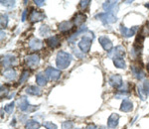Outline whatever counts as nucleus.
Wrapping results in <instances>:
<instances>
[{
	"instance_id": "f257e3e1",
	"label": "nucleus",
	"mask_w": 149,
	"mask_h": 129,
	"mask_svg": "<svg viewBox=\"0 0 149 129\" xmlns=\"http://www.w3.org/2000/svg\"><path fill=\"white\" fill-rule=\"evenodd\" d=\"M73 57L71 56L69 53L64 51H60L57 54V58H56V64L59 70H65L70 66Z\"/></svg>"
},
{
	"instance_id": "f03ea898",
	"label": "nucleus",
	"mask_w": 149,
	"mask_h": 129,
	"mask_svg": "<svg viewBox=\"0 0 149 129\" xmlns=\"http://www.w3.org/2000/svg\"><path fill=\"white\" fill-rule=\"evenodd\" d=\"M93 33H88V34H85L83 36V38L81 39L80 43H79V48H80L81 52H83L84 54L88 53L91 50L92 47V42H93Z\"/></svg>"
},
{
	"instance_id": "7ed1b4c3",
	"label": "nucleus",
	"mask_w": 149,
	"mask_h": 129,
	"mask_svg": "<svg viewBox=\"0 0 149 129\" xmlns=\"http://www.w3.org/2000/svg\"><path fill=\"white\" fill-rule=\"evenodd\" d=\"M17 103L19 105V109L23 112H26V113H31V112H33L38 109V106L31 105V104L29 103L28 99L26 98L25 96H21L20 98L18 99Z\"/></svg>"
},
{
	"instance_id": "20e7f679",
	"label": "nucleus",
	"mask_w": 149,
	"mask_h": 129,
	"mask_svg": "<svg viewBox=\"0 0 149 129\" xmlns=\"http://www.w3.org/2000/svg\"><path fill=\"white\" fill-rule=\"evenodd\" d=\"M95 18H98L104 25H109V24H112L116 22L117 18L114 14L112 13H107V12H103V13H100L95 16Z\"/></svg>"
},
{
	"instance_id": "39448f33",
	"label": "nucleus",
	"mask_w": 149,
	"mask_h": 129,
	"mask_svg": "<svg viewBox=\"0 0 149 129\" xmlns=\"http://www.w3.org/2000/svg\"><path fill=\"white\" fill-rule=\"evenodd\" d=\"M45 75L48 78V80H57L60 78L61 76V71L60 70H57L55 68H52V67H48L45 71Z\"/></svg>"
},
{
	"instance_id": "423d86ee",
	"label": "nucleus",
	"mask_w": 149,
	"mask_h": 129,
	"mask_svg": "<svg viewBox=\"0 0 149 129\" xmlns=\"http://www.w3.org/2000/svg\"><path fill=\"white\" fill-rule=\"evenodd\" d=\"M103 9L107 11V13H112L115 15V13L118 10V2L117 1H105L103 3Z\"/></svg>"
},
{
	"instance_id": "0eeeda50",
	"label": "nucleus",
	"mask_w": 149,
	"mask_h": 129,
	"mask_svg": "<svg viewBox=\"0 0 149 129\" xmlns=\"http://www.w3.org/2000/svg\"><path fill=\"white\" fill-rule=\"evenodd\" d=\"M25 63L28 67L30 68H35L37 67L40 63V57L37 54H32L29 55L25 58Z\"/></svg>"
},
{
	"instance_id": "6e6552de",
	"label": "nucleus",
	"mask_w": 149,
	"mask_h": 129,
	"mask_svg": "<svg viewBox=\"0 0 149 129\" xmlns=\"http://www.w3.org/2000/svg\"><path fill=\"white\" fill-rule=\"evenodd\" d=\"M17 64V59L15 58L12 55H5L4 57H2L1 59V64L2 67H5V68H8L10 66H13V64Z\"/></svg>"
},
{
	"instance_id": "1a4fd4ad",
	"label": "nucleus",
	"mask_w": 149,
	"mask_h": 129,
	"mask_svg": "<svg viewBox=\"0 0 149 129\" xmlns=\"http://www.w3.org/2000/svg\"><path fill=\"white\" fill-rule=\"evenodd\" d=\"M45 17H46V16H45L44 13H42V12H40L38 10H35V9H32L28 19L30 20V22L35 23V22H39V21L43 20Z\"/></svg>"
},
{
	"instance_id": "9d476101",
	"label": "nucleus",
	"mask_w": 149,
	"mask_h": 129,
	"mask_svg": "<svg viewBox=\"0 0 149 129\" xmlns=\"http://www.w3.org/2000/svg\"><path fill=\"white\" fill-rule=\"evenodd\" d=\"M98 42L102 45V47L107 52H110L112 50V42L109 40V38H107V36H102L98 38Z\"/></svg>"
},
{
	"instance_id": "9b49d317",
	"label": "nucleus",
	"mask_w": 149,
	"mask_h": 129,
	"mask_svg": "<svg viewBox=\"0 0 149 129\" xmlns=\"http://www.w3.org/2000/svg\"><path fill=\"white\" fill-rule=\"evenodd\" d=\"M122 78L120 75H112L109 78V85L114 88H120L122 87Z\"/></svg>"
},
{
	"instance_id": "f8f14e48",
	"label": "nucleus",
	"mask_w": 149,
	"mask_h": 129,
	"mask_svg": "<svg viewBox=\"0 0 149 129\" xmlns=\"http://www.w3.org/2000/svg\"><path fill=\"white\" fill-rule=\"evenodd\" d=\"M124 55H125V50H124V48L121 46H117L116 48H114L112 51L109 52V56L111 57L112 59H114V58H123Z\"/></svg>"
},
{
	"instance_id": "ddd939ff",
	"label": "nucleus",
	"mask_w": 149,
	"mask_h": 129,
	"mask_svg": "<svg viewBox=\"0 0 149 129\" xmlns=\"http://www.w3.org/2000/svg\"><path fill=\"white\" fill-rule=\"evenodd\" d=\"M118 121H119V115L117 113H112L107 119V126L109 128L113 129L116 128L118 125Z\"/></svg>"
},
{
	"instance_id": "4468645a",
	"label": "nucleus",
	"mask_w": 149,
	"mask_h": 129,
	"mask_svg": "<svg viewBox=\"0 0 149 129\" xmlns=\"http://www.w3.org/2000/svg\"><path fill=\"white\" fill-rule=\"evenodd\" d=\"M119 29H120V33L123 37L129 38L135 34V32L137 31V27H133V28H131V29H128V28H126L125 26L120 25V28H119Z\"/></svg>"
},
{
	"instance_id": "2eb2a0df",
	"label": "nucleus",
	"mask_w": 149,
	"mask_h": 129,
	"mask_svg": "<svg viewBox=\"0 0 149 129\" xmlns=\"http://www.w3.org/2000/svg\"><path fill=\"white\" fill-rule=\"evenodd\" d=\"M131 71H132V74L134 75L137 80H143L144 78H145V73L142 71V69L140 68V67L138 66H132L131 67Z\"/></svg>"
},
{
	"instance_id": "dca6fc26",
	"label": "nucleus",
	"mask_w": 149,
	"mask_h": 129,
	"mask_svg": "<svg viewBox=\"0 0 149 129\" xmlns=\"http://www.w3.org/2000/svg\"><path fill=\"white\" fill-rule=\"evenodd\" d=\"M46 43L47 45L49 47H51L52 49H55V48L59 47L60 46V38L59 36H51V37H49L48 39L46 40Z\"/></svg>"
},
{
	"instance_id": "f3484780",
	"label": "nucleus",
	"mask_w": 149,
	"mask_h": 129,
	"mask_svg": "<svg viewBox=\"0 0 149 129\" xmlns=\"http://www.w3.org/2000/svg\"><path fill=\"white\" fill-rule=\"evenodd\" d=\"M26 94L30 95H34V96H40L42 94V90L39 87H36V85H30L26 88Z\"/></svg>"
},
{
	"instance_id": "a211bd4d",
	"label": "nucleus",
	"mask_w": 149,
	"mask_h": 129,
	"mask_svg": "<svg viewBox=\"0 0 149 129\" xmlns=\"http://www.w3.org/2000/svg\"><path fill=\"white\" fill-rule=\"evenodd\" d=\"M3 76L8 80H15V78L17 76V73L12 68H8L7 70L3 71Z\"/></svg>"
},
{
	"instance_id": "6ab92c4d",
	"label": "nucleus",
	"mask_w": 149,
	"mask_h": 129,
	"mask_svg": "<svg viewBox=\"0 0 149 129\" xmlns=\"http://www.w3.org/2000/svg\"><path fill=\"white\" fill-rule=\"evenodd\" d=\"M132 109H133V103L127 98L123 99V101H122V103H121V106H120V110L123 112H130Z\"/></svg>"
},
{
	"instance_id": "aec40b11",
	"label": "nucleus",
	"mask_w": 149,
	"mask_h": 129,
	"mask_svg": "<svg viewBox=\"0 0 149 129\" xmlns=\"http://www.w3.org/2000/svg\"><path fill=\"white\" fill-rule=\"evenodd\" d=\"M47 82H48V78L45 74L39 73L36 76V83H37V85H39V87H44V85H46Z\"/></svg>"
},
{
	"instance_id": "412c9836",
	"label": "nucleus",
	"mask_w": 149,
	"mask_h": 129,
	"mask_svg": "<svg viewBox=\"0 0 149 129\" xmlns=\"http://www.w3.org/2000/svg\"><path fill=\"white\" fill-rule=\"evenodd\" d=\"M72 28H73V23L71 21H64V22L59 24V30L63 33L68 32Z\"/></svg>"
},
{
	"instance_id": "4be33fe9",
	"label": "nucleus",
	"mask_w": 149,
	"mask_h": 129,
	"mask_svg": "<svg viewBox=\"0 0 149 129\" xmlns=\"http://www.w3.org/2000/svg\"><path fill=\"white\" fill-rule=\"evenodd\" d=\"M43 46V43L42 41H40L39 39H33V40H31L30 42H29V48H30L31 50H39L41 49Z\"/></svg>"
},
{
	"instance_id": "5701e85b",
	"label": "nucleus",
	"mask_w": 149,
	"mask_h": 129,
	"mask_svg": "<svg viewBox=\"0 0 149 129\" xmlns=\"http://www.w3.org/2000/svg\"><path fill=\"white\" fill-rule=\"evenodd\" d=\"M86 15L83 13H78L76 16H74V25H76V27H79V26H81V24H84V22L86 21Z\"/></svg>"
},
{
	"instance_id": "b1692460",
	"label": "nucleus",
	"mask_w": 149,
	"mask_h": 129,
	"mask_svg": "<svg viewBox=\"0 0 149 129\" xmlns=\"http://www.w3.org/2000/svg\"><path fill=\"white\" fill-rule=\"evenodd\" d=\"M40 123L36 120H27L25 124V129H39Z\"/></svg>"
},
{
	"instance_id": "393cba45",
	"label": "nucleus",
	"mask_w": 149,
	"mask_h": 129,
	"mask_svg": "<svg viewBox=\"0 0 149 129\" xmlns=\"http://www.w3.org/2000/svg\"><path fill=\"white\" fill-rule=\"evenodd\" d=\"M113 64H114V66L118 69H125L126 68V63L123 58H114Z\"/></svg>"
},
{
	"instance_id": "a878e982",
	"label": "nucleus",
	"mask_w": 149,
	"mask_h": 129,
	"mask_svg": "<svg viewBox=\"0 0 149 129\" xmlns=\"http://www.w3.org/2000/svg\"><path fill=\"white\" fill-rule=\"evenodd\" d=\"M50 32H51V30H50V28L46 25L41 26V28L39 30V33H40L41 36H48L50 34Z\"/></svg>"
},
{
	"instance_id": "bb28decb",
	"label": "nucleus",
	"mask_w": 149,
	"mask_h": 129,
	"mask_svg": "<svg viewBox=\"0 0 149 129\" xmlns=\"http://www.w3.org/2000/svg\"><path fill=\"white\" fill-rule=\"evenodd\" d=\"M29 75H30V74H29L28 71H24L22 73V75H21V78H20V80H19V83H23L24 82H26L29 78Z\"/></svg>"
},
{
	"instance_id": "cd10ccee",
	"label": "nucleus",
	"mask_w": 149,
	"mask_h": 129,
	"mask_svg": "<svg viewBox=\"0 0 149 129\" xmlns=\"http://www.w3.org/2000/svg\"><path fill=\"white\" fill-rule=\"evenodd\" d=\"M8 24V16L6 14H2L1 15V28H5Z\"/></svg>"
},
{
	"instance_id": "c85d7f7f",
	"label": "nucleus",
	"mask_w": 149,
	"mask_h": 129,
	"mask_svg": "<svg viewBox=\"0 0 149 129\" xmlns=\"http://www.w3.org/2000/svg\"><path fill=\"white\" fill-rule=\"evenodd\" d=\"M4 110H5L6 113H8V114L12 113L14 110V102H10L9 104H7V105L4 107Z\"/></svg>"
},
{
	"instance_id": "c756f323",
	"label": "nucleus",
	"mask_w": 149,
	"mask_h": 129,
	"mask_svg": "<svg viewBox=\"0 0 149 129\" xmlns=\"http://www.w3.org/2000/svg\"><path fill=\"white\" fill-rule=\"evenodd\" d=\"M15 1H8V0H5V1H1V4L2 6H5V7H8V8H11V7H14L15 6Z\"/></svg>"
},
{
	"instance_id": "7c9ffc66",
	"label": "nucleus",
	"mask_w": 149,
	"mask_h": 129,
	"mask_svg": "<svg viewBox=\"0 0 149 129\" xmlns=\"http://www.w3.org/2000/svg\"><path fill=\"white\" fill-rule=\"evenodd\" d=\"M74 127V123L72 121H65L62 124V129H72Z\"/></svg>"
},
{
	"instance_id": "2f4dec72",
	"label": "nucleus",
	"mask_w": 149,
	"mask_h": 129,
	"mask_svg": "<svg viewBox=\"0 0 149 129\" xmlns=\"http://www.w3.org/2000/svg\"><path fill=\"white\" fill-rule=\"evenodd\" d=\"M43 125L46 129H58V126L53 122H44Z\"/></svg>"
},
{
	"instance_id": "473e14b6",
	"label": "nucleus",
	"mask_w": 149,
	"mask_h": 129,
	"mask_svg": "<svg viewBox=\"0 0 149 129\" xmlns=\"http://www.w3.org/2000/svg\"><path fill=\"white\" fill-rule=\"evenodd\" d=\"M142 89H143V92H144V94L147 96V95H149V82L147 80V82H145L143 83V85H142Z\"/></svg>"
},
{
	"instance_id": "72a5a7b5",
	"label": "nucleus",
	"mask_w": 149,
	"mask_h": 129,
	"mask_svg": "<svg viewBox=\"0 0 149 129\" xmlns=\"http://www.w3.org/2000/svg\"><path fill=\"white\" fill-rule=\"evenodd\" d=\"M91 4V1L90 0H86V1H81V8L83 9V10H86V9H88V7L90 6Z\"/></svg>"
},
{
	"instance_id": "f704fd0d",
	"label": "nucleus",
	"mask_w": 149,
	"mask_h": 129,
	"mask_svg": "<svg viewBox=\"0 0 149 129\" xmlns=\"http://www.w3.org/2000/svg\"><path fill=\"white\" fill-rule=\"evenodd\" d=\"M142 34H143V36L149 35V22L143 27V29H142Z\"/></svg>"
},
{
	"instance_id": "c9c22d12",
	"label": "nucleus",
	"mask_w": 149,
	"mask_h": 129,
	"mask_svg": "<svg viewBox=\"0 0 149 129\" xmlns=\"http://www.w3.org/2000/svg\"><path fill=\"white\" fill-rule=\"evenodd\" d=\"M74 53L77 55V57H78V58H80V59H81V58H84V56H85V55H84V53L83 54H81L80 52H79V50H77V49H74Z\"/></svg>"
},
{
	"instance_id": "e433bc0d",
	"label": "nucleus",
	"mask_w": 149,
	"mask_h": 129,
	"mask_svg": "<svg viewBox=\"0 0 149 129\" xmlns=\"http://www.w3.org/2000/svg\"><path fill=\"white\" fill-rule=\"evenodd\" d=\"M35 3L37 6H43L45 4V1H43V0H36Z\"/></svg>"
},
{
	"instance_id": "4c0bfd02",
	"label": "nucleus",
	"mask_w": 149,
	"mask_h": 129,
	"mask_svg": "<svg viewBox=\"0 0 149 129\" xmlns=\"http://www.w3.org/2000/svg\"><path fill=\"white\" fill-rule=\"evenodd\" d=\"M86 129H98L97 126L95 125H93V124H91V125H88L86 126Z\"/></svg>"
},
{
	"instance_id": "58836bf2",
	"label": "nucleus",
	"mask_w": 149,
	"mask_h": 129,
	"mask_svg": "<svg viewBox=\"0 0 149 129\" xmlns=\"http://www.w3.org/2000/svg\"><path fill=\"white\" fill-rule=\"evenodd\" d=\"M26 14H27V11H24L23 12V15H22V21H25L26 20Z\"/></svg>"
},
{
	"instance_id": "ea45409f",
	"label": "nucleus",
	"mask_w": 149,
	"mask_h": 129,
	"mask_svg": "<svg viewBox=\"0 0 149 129\" xmlns=\"http://www.w3.org/2000/svg\"><path fill=\"white\" fill-rule=\"evenodd\" d=\"M98 129H107V128H105L104 126H102V127H100V128H98Z\"/></svg>"
},
{
	"instance_id": "a19ab883",
	"label": "nucleus",
	"mask_w": 149,
	"mask_h": 129,
	"mask_svg": "<svg viewBox=\"0 0 149 129\" xmlns=\"http://www.w3.org/2000/svg\"><path fill=\"white\" fill-rule=\"evenodd\" d=\"M147 70L149 71V62H148V64H147Z\"/></svg>"
},
{
	"instance_id": "79ce46f5",
	"label": "nucleus",
	"mask_w": 149,
	"mask_h": 129,
	"mask_svg": "<svg viewBox=\"0 0 149 129\" xmlns=\"http://www.w3.org/2000/svg\"><path fill=\"white\" fill-rule=\"evenodd\" d=\"M146 7H147V8L149 9V3H147V4H146Z\"/></svg>"
},
{
	"instance_id": "37998d69",
	"label": "nucleus",
	"mask_w": 149,
	"mask_h": 129,
	"mask_svg": "<svg viewBox=\"0 0 149 129\" xmlns=\"http://www.w3.org/2000/svg\"><path fill=\"white\" fill-rule=\"evenodd\" d=\"M78 129H79V128H78Z\"/></svg>"
}]
</instances>
